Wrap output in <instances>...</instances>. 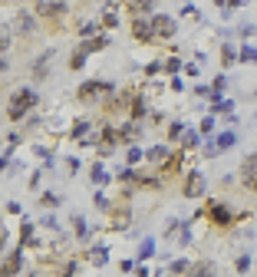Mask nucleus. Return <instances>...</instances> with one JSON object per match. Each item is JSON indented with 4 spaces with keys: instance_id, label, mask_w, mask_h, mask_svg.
Segmentation results:
<instances>
[{
    "instance_id": "obj_1",
    "label": "nucleus",
    "mask_w": 257,
    "mask_h": 277,
    "mask_svg": "<svg viewBox=\"0 0 257 277\" xmlns=\"http://www.w3.org/2000/svg\"><path fill=\"white\" fill-rule=\"evenodd\" d=\"M37 102H40V96L33 93V89H17V93L10 96V102H7V116L17 122V119H23V116L37 106Z\"/></svg>"
},
{
    "instance_id": "obj_2",
    "label": "nucleus",
    "mask_w": 257,
    "mask_h": 277,
    "mask_svg": "<svg viewBox=\"0 0 257 277\" xmlns=\"http://www.w3.org/2000/svg\"><path fill=\"white\" fill-rule=\"evenodd\" d=\"M152 33H155L158 40L175 37V17H168V13H155V17H152Z\"/></svg>"
},
{
    "instance_id": "obj_3",
    "label": "nucleus",
    "mask_w": 257,
    "mask_h": 277,
    "mask_svg": "<svg viewBox=\"0 0 257 277\" xmlns=\"http://www.w3.org/2000/svg\"><path fill=\"white\" fill-rule=\"evenodd\" d=\"M205 188H208V182H205V175L201 172H188V178H185V198H201L205 195Z\"/></svg>"
},
{
    "instance_id": "obj_4",
    "label": "nucleus",
    "mask_w": 257,
    "mask_h": 277,
    "mask_svg": "<svg viewBox=\"0 0 257 277\" xmlns=\"http://www.w3.org/2000/svg\"><path fill=\"white\" fill-rule=\"evenodd\" d=\"M99 93H112V86H109V82H96V79H86V82H82V86L79 89H76V96H79V99H96V96H99Z\"/></svg>"
},
{
    "instance_id": "obj_5",
    "label": "nucleus",
    "mask_w": 257,
    "mask_h": 277,
    "mask_svg": "<svg viewBox=\"0 0 257 277\" xmlns=\"http://www.w3.org/2000/svg\"><path fill=\"white\" fill-rule=\"evenodd\" d=\"M13 30H17V33H23V37H26V33H33V30H37V17H33V13L30 10H17V13H13Z\"/></svg>"
},
{
    "instance_id": "obj_6",
    "label": "nucleus",
    "mask_w": 257,
    "mask_h": 277,
    "mask_svg": "<svg viewBox=\"0 0 257 277\" xmlns=\"http://www.w3.org/2000/svg\"><path fill=\"white\" fill-rule=\"evenodd\" d=\"M132 37L138 40V43H149L155 33H152V20L149 17H135L132 20Z\"/></svg>"
},
{
    "instance_id": "obj_7",
    "label": "nucleus",
    "mask_w": 257,
    "mask_h": 277,
    "mask_svg": "<svg viewBox=\"0 0 257 277\" xmlns=\"http://www.w3.org/2000/svg\"><path fill=\"white\" fill-rule=\"evenodd\" d=\"M37 13H40V17L60 20V17H66V4H60V0H40V4H37Z\"/></svg>"
},
{
    "instance_id": "obj_8",
    "label": "nucleus",
    "mask_w": 257,
    "mask_h": 277,
    "mask_svg": "<svg viewBox=\"0 0 257 277\" xmlns=\"http://www.w3.org/2000/svg\"><path fill=\"white\" fill-rule=\"evenodd\" d=\"M208 218H211L214 225L227 228V225H231V208L221 205V202H211V205H208Z\"/></svg>"
},
{
    "instance_id": "obj_9",
    "label": "nucleus",
    "mask_w": 257,
    "mask_h": 277,
    "mask_svg": "<svg viewBox=\"0 0 257 277\" xmlns=\"http://www.w3.org/2000/svg\"><path fill=\"white\" fill-rule=\"evenodd\" d=\"M20 267H23V254H20V247H17V251H13L4 264H0V274H17Z\"/></svg>"
},
{
    "instance_id": "obj_10",
    "label": "nucleus",
    "mask_w": 257,
    "mask_h": 277,
    "mask_svg": "<svg viewBox=\"0 0 257 277\" xmlns=\"http://www.w3.org/2000/svg\"><path fill=\"white\" fill-rule=\"evenodd\" d=\"M106 46H109V37H86L79 50H86V53H99V50H106Z\"/></svg>"
},
{
    "instance_id": "obj_11",
    "label": "nucleus",
    "mask_w": 257,
    "mask_h": 277,
    "mask_svg": "<svg viewBox=\"0 0 257 277\" xmlns=\"http://www.w3.org/2000/svg\"><path fill=\"white\" fill-rule=\"evenodd\" d=\"M168 155H172L168 145H155V149H149V162H165Z\"/></svg>"
},
{
    "instance_id": "obj_12",
    "label": "nucleus",
    "mask_w": 257,
    "mask_h": 277,
    "mask_svg": "<svg viewBox=\"0 0 257 277\" xmlns=\"http://www.w3.org/2000/svg\"><path fill=\"white\" fill-rule=\"evenodd\" d=\"M234 60H238V50H234V46H231V43H224V46H221V63H224V69H227V66H231V63H234Z\"/></svg>"
},
{
    "instance_id": "obj_13",
    "label": "nucleus",
    "mask_w": 257,
    "mask_h": 277,
    "mask_svg": "<svg viewBox=\"0 0 257 277\" xmlns=\"http://www.w3.org/2000/svg\"><path fill=\"white\" fill-rule=\"evenodd\" d=\"M234 142H238V135H234V132H221L218 138H214V145H218L221 152H224V149H231Z\"/></svg>"
},
{
    "instance_id": "obj_14",
    "label": "nucleus",
    "mask_w": 257,
    "mask_h": 277,
    "mask_svg": "<svg viewBox=\"0 0 257 277\" xmlns=\"http://www.w3.org/2000/svg\"><path fill=\"white\" fill-rule=\"evenodd\" d=\"M10 40H13V26H4V23H0V53L10 46Z\"/></svg>"
},
{
    "instance_id": "obj_15",
    "label": "nucleus",
    "mask_w": 257,
    "mask_h": 277,
    "mask_svg": "<svg viewBox=\"0 0 257 277\" xmlns=\"http://www.w3.org/2000/svg\"><path fill=\"white\" fill-rule=\"evenodd\" d=\"M198 138H201L198 132H185V135H182V152H191L194 145H198Z\"/></svg>"
},
{
    "instance_id": "obj_16",
    "label": "nucleus",
    "mask_w": 257,
    "mask_h": 277,
    "mask_svg": "<svg viewBox=\"0 0 257 277\" xmlns=\"http://www.w3.org/2000/svg\"><path fill=\"white\" fill-rule=\"evenodd\" d=\"M142 116H145V99L135 96V99H132V119H142Z\"/></svg>"
},
{
    "instance_id": "obj_17",
    "label": "nucleus",
    "mask_w": 257,
    "mask_h": 277,
    "mask_svg": "<svg viewBox=\"0 0 257 277\" xmlns=\"http://www.w3.org/2000/svg\"><path fill=\"white\" fill-rule=\"evenodd\" d=\"M73 231H76V238H89V228H86V221H82L79 214L73 218Z\"/></svg>"
},
{
    "instance_id": "obj_18",
    "label": "nucleus",
    "mask_w": 257,
    "mask_h": 277,
    "mask_svg": "<svg viewBox=\"0 0 257 277\" xmlns=\"http://www.w3.org/2000/svg\"><path fill=\"white\" fill-rule=\"evenodd\" d=\"M149 10H152V0H135V4H132V13H135V17H145Z\"/></svg>"
},
{
    "instance_id": "obj_19",
    "label": "nucleus",
    "mask_w": 257,
    "mask_h": 277,
    "mask_svg": "<svg viewBox=\"0 0 257 277\" xmlns=\"http://www.w3.org/2000/svg\"><path fill=\"white\" fill-rule=\"evenodd\" d=\"M86 57H89L86 50H76L73 60H69V66H73V69H82V66H86Z\"/></svg>"
},
{
    "instance_id": "obj_20",
    "label": "nucleus",
    "mask_w": 257,
    "mask_h": 277,
    "mask_svg": "<svg viewBox=\"0 0 257 277\" xmlns=\"http://www.w3.org/2000/svg\"><path fill=\"white\" fill-rule=\"evenodd\" d=\"M106 247H93V251H89V261H93V264H106Z\"/></svg>"
},
{
    "instance_id": "obj_21",
    "label": "nucleus",
    "mask_w": 257,
    "mask_h": 277,
    "mask_svg": "<svg viewBox=\"0 0 257 277\" xmlns=\"http://www.w3.org/2000/svg\"><path fill=\"white\" fill-rule=\"evenodd\" d=\"M152 251H155V241H142V247H138V258H142V261H149L152 258Z\"/></svg>"
},
{
    "instance_id": "obj_22",
    "label": "nucleus",
    "mask_w": 257,
    "mask_h": 277,
    "mask_svg": "<svg viewBox=\"0 0 257 277\" xmlns=\"http://www.w3.org/2000/svg\"><path fill=\"white\" fill-rule=\"evenodd\" d=\"M89 178H93V185H106L109 182V175L99 169V165H93V175H89Z\"/></svg>"
},
{
    "instance_id": "obj_23",
    "label": "nucleus",
    "mask_w": 257,
    "mask_h": 277,
    "mask_svg": "<svg viewBox=\"0 0 257 277\" xmlns=\"http://www.w3.org/2000/svg\"><path fill=\"white\" fill-rule=\"evenodd\" d=\"M238 60H241V63H257V50H251V46H244V50L238 53Z\"/></svg>"
},
{
    "instance_id": "obj_24",
    "label": "nucleus",
    "mask_w": 257,
    "mask_h": 277,
    "mask_svg": "<svg viewBox=\"0 0 257 277\" xmlns=\"http://www.w3.org/2000/svg\"><path fill=\"white\" fill-rule=\"evenodd\" d=\"M224 86H227V76H218V79L211 82V89H214V99H221V93H224Z\"/></svg>"
},
{
    "instance_id": "obj_25",
    "label": "nucleus",
    "mask_w": 257,
    "mask_h": 277,
    "mask_svg": "<svg viewBox=\"0 0 257 277\" xmlns=\"http://www.w3.org/2000/svg\"><path fill=\"white\" fill-rule=\"evenodd\" d=\"M168 271H172V274H188V271H191V264H188V261H172Z\"/></svg>"
},
{
    "instance_id": "obj_26",
    "label": "nucleus",
    "mask_w": 257,
    "mask_h": 277,
    "mask_svg": "<svg viewBox=\"0 0 257 277\" xmlns=\"http://www.w3.org/2000/svg\"><path fill=\"white\" fill-rule=\"evenodd\" d=\"M182 135H185V126H182V122H172V126H168V138L175 142V138H182Z\"/></svg>"
},
{
    "instance_id": "obj_27",
    "label": "nucleus",
    "mask_w": 257,
    "mask_h": 277,
    "mask_svg": "<svg viewBox=\"0 0 257 277\" xmlns=\"http://www.w3.org/2000/svg\"><path fill=\"white\" fill-rule=\"evenodd\" d=\"M244 185L257 191V169H247V172H244Z\"/></svg>"
},
{
    "instance_id": "obj_28",
    "label": "nucleus",
    "mask_w": 257,
    "mask_h": 277,
    "mask_svg": "<svg viewBox=\"0 0 257 277\" xmlns=\"http://www.w3.org/2000/svg\"><path fill=\"white\" fill-rule=\"evenodd\" d=\"M43 76H46V57L37 60V66H33V79H43Z\"/></svg>"
},
{
    "instance_id": "obj_29",
    "label": "nucleus",
    "mask_w": 257,
    "mask_h": 277,
    "mask_svg": "<svg viewBox=\"0 0 257 277\" xmlns=\"http://www.w3.org/2000/svg\"><path fill=\"white\" fill-rule=\"evenodd\" d=\"M40 205H46V208H56V205H60V198L53 195V191H43V198H40Z\"/></svg>"
},
{
    "instance_id": "obj_30",
    "label": "nucleus",
    "mask_w": 257,
    "mask_h": 277,
    "mask_svg": "<svg viewBox=\"0 0 257 277\" xmlns=\"http://www.w3.org/2000/svg\"><path fill=\"white\" fill-rule=\"evenodd\" d=\"M214 271V264H208V261H198V264L191 267V274H211Z\"/></svg>"
},
{
    "instance_id": "obj_31",
    "label": "nucleus",
    "mask_w": 257,
    "mask_h": 277,
    "mask_svg": "<svg viewBox=\"0 0 257 277\" xmlns=\"http://www.w3.org/2000/svg\"><path fill=\"white\" fill-rule=\"evenodd\" d=\"M86 132H89V122H86V119H79V122L73 126V135H76V138H82Z\"/></svg>"
},
{
    "instance_id": "obj_32",
    "label": "nucleus",
    "mask_w": 257,
    "mask_h": 277,
    "mask_svg": "<svg viewBox=\"0 0 257 277\" xmlns=\"http://www.w3.org/2000/svg\"><path fill=\"white\" fill-rule=\"evenodd\" d=\"M234 267H238L241 274H244V271H251V258H247V254H241V258L234 261Z\"/></svg>"
},
{
    "instance_id": "obj_33",
    "label": "nucleus",
    "mask_w": 257,
    "mask_h": 277,
    "mask_svg": "<svg viewBox=\"0 0 257 277\" xmlns=\"http://www.w3.org/2000/svg\"><path fill=\"white\" fill-rule=\"evenodd\" d=\"M138 135V126H122L119 129V138H135Z\"/></svg>"
},
{
    "instance_id": "obj_34",
    "label": "nucleus",
    "mask_w": 257,
    "mask_h": 277,
    "mask_svg": "<svg viewBox=\"0 0 257 277\" xmlns=\"http://www.w3.org/2000/svg\"><path fill=\"white\" fill-rule=\"evenodd\" d=\"M116 228H122V225H129V211H116Z\"/></svg>"
},
{
    "instance_id": "obj_35",
    "label": "nucleus",
    "mask_w": 257,
    "mask_h": 277,
    "mask_svg": "<svg viewBox=\"0 0 257 277\" xmlns=\"http://www.w3.org/2000/svg\"><path fill=\"white\" fill-rule=\"evenodd\" d=\"M102 23H106V26H116V23H119V13H112V10H109L106 17H102Z\"/></svg>"
},
{
    "instance_id": "obj_36",
    "label": "nucleus",
    "mask_w": 257,
    "mask_h": 277,
    "mask_svg": "<svg viewBox=\"0 0 257 277\" xmlns=\"http://www.w3.org/2000/svg\"><path fill=\"white\" fill-rule=\"evenodd\" d=\"M214 129V119H201V135H211Z\"/></svg>"
},
{
    "instance_id": "obj_37",
    "label": "nucleus",
    "mask_w": 257,
    "mask_h": 277,
    "mask_svg": "<svg viewBox=\"0 0 257 277\" xmlns=\"http://www.w3.org/2000/svg\"><path fill=\"white\" fill-rule=\"evenodd\" d=\"M165 69H168V73H172V76H175V73H178V69H185V66H182V63H178V60H168V63H165Z\"/></svg>"
},
{
    "instance_id": "obj_38",
    "label": "nucleus",
    "mask_w": 257,
    "mask_h": 277,
    "mask_svg": "<svg viewBox=\"0 0 257 277\" xmlns=\"http://www.w3.org/2000/svg\"><path fill=\"white\" fill-rule=\"evenodd\" d=\"M33 241V225H23V244H30Z\"/></svg>"
},
{
    "instance_id": "obj_39",
    "label": "nucleus",
    "mask_w": 257,
    "mask_h": 277,
    "mask_svg": "<svg viewBox=\"0 0 257 277\" xmlns=\"http://www.w3.org/2000/svg\"><path fill=\"white\" fill-rule=\"evenodd\" d=\"M93 30H96V23H82V26H79L82 37H93Z\"/></svg>"
},
{
    "instance_id": "obj_40",
    "label": "nucleus",
    "mask_w": 257,
    "mask_h": 277,
    "mask_svg": "<svg viewBox=\"0 0 257 277\" xmlns=\"http://www.w3.org/2000/svg\"><path fill=\"white\" fill-rule=\"evenodd\" d=\"M142 158V149H129V162H138Z\"/></svg>"
},
{
    "instance_id": "obj_41",
    "label": "nucleus",
    "mask_w": 257,
    "mask_h": 277,
    "mask_svg": "<svg viewBox=\"0 0 257 277\" xmlns=\"http://www.w3.org/2000/svg\"><path fill=\"white\" fill-rule=\"evenodd\" d=\"M4 69H10V63H7V57L0 53V73H4Z\"/></svg>"
},
{
    "instance_id": "obj_42",
    "label": "nucleus",
    "mask_w": 257,
    "mask_h": 277,
    "mask_svg": "<svg viewBox=\"0 0 257 277\" xmlns=\"http://www.w3.org/2000/svg\"><path fill=\"white\" fill-rule=\"evenodd\" d=\"M4 244H7V231L0 228V251H4Z\"/></svg>"
},
{
    "instance_id": "obj_43",
    "label": "nucleus",
    "mask_w": 257,
    "mask_h": 277,
    "mask_svg": "<svg viewBox=\"0 0 257 277\" xmlns=\"http://www.w3.org/2000/svg\"><path fill=\"white\" fill-rule=\"evenodd\" d=\"M247 0H227V7H244Z\"/></svg>"
},
{
    "instance_id": "obj_44",
    "label": "nucleus",
    "mask_w": 257,
    "mask_h": 277,
    "mask_svg": "<svg viewBox=\"0 0 257 277\" xmlns=\"http://www.w3.org/2000/svg\"><path fill=\"white\" fill-rule=\"evenodd\" d=\"M214 4H218V7H227V0H214Z\"/></svg>"
}]
</instances>
